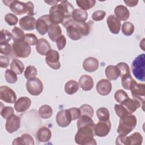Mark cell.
<instances>
[{"instance_id": "6da1fadb", "label": "cell", "mask_w": 145, "mask_h": 145, "mask_svg": "<svg viewBox=\"0 0 145 145\" xmlns=\"http://www.w3.org/2000/svg\"><path fill=\"white\" fill-rule=\"evenodd\" d=\"M94 125H87L78 128V131L75 135V142L81 145H94L96 142L93 138Z\"/></svg>"}, {"instance_id": "7a4b0ae2", "label": "cell", "mask_w": 145, "mask_h": 145, "mask_svg": "<svg viewBox=\"0 0 145 145\" xmlns=\"http://www.w3.org/2000/svg\"><path fill=\"white\" fill-rule=\"evenodd\" d=\"M118 126L117 130L119 135H127L137 125V118L131 114H126L120 117Z\"/></svg>"}, {"instance_id": "3957f363", "label": "cell", "mask_w": 145, "mask_h": 145, "mask_svg": "<svg viewBox=\"0 0 145 145\" xmlns=\"http://www.w3.org/2000/svg\"><path fill=\"white\" fill-rule=\"evenodd\" d=\"M131 70L134 76L139 80H145V55L141 54L137 56L131 64Z\"/></svg>"}, {"instance_id": "277c9868", "label": "cell", "mask_w": 145, "mask_h": 145, "mask_svg": "<svg viewBox=\"0 0 145 145\" xmlns=\"http://www.w3.org/2000/svg\"><path fill=\"white\" fill-rule=\"evenodd\" d=\"M12 46V54L16 57L25 58L31 54V46L24 40L14 41Z\"/></svg>"}, {"instance_id": "5b68a950", "label": "cell", "mask_w": 145, "mask_h": 145, "mask_svg": "<svg viewBox=\"0 0 145 145\" xmlns=\"http://www.w3.org/2000/svg\"><path fill=\"white\" fill-rule=\"evenodd\" d=\"M49 19L52 23L53 24H58L61 23L65 17L66 16L65 12L60 4H57L55 6H52L49 10Z\"/></svg>"}, {"instance_id": "8992f818", "label": "cell", "mask_w": 145, "mask_h": 145, "mask_svg": "<svg viewBox=\"0 0 145 145\" xmlns=\"http://www.w3.org/2000/svg\"><path fill=\"white\" fill-rule=\"evenodd\" d=\"M130 90L133 99L139 101L143 109V105L144 104V96H145V84L143 83H138L135 80L133 81Z\"/></svg>"}, {"instance_id": "52a82bcc", "label": "cell", "mask_w": 145, "mask_h": 145, "mask_svg": "<svg viewBox=\"0 0 145 145\" xmlns=\"http://www.w3.org/2000/svg\"><path fill=\"white\" fill-rule=\"evenodd\" d=\"M26 89L31 95L38 96L43 91V84L40 79L35 77L27 80Z\"/></svg>"}, {"instance_id": "ba28073f", "label": "cell", "mask_w": 145, "mask_h": 145, "mask_svg": "<svg viewBox=\"0 0 145 145\" xmlns=\"http://www.w3.org/2000/svg\"><path fill=\"white\" fill-rule=\"evenodd\" d=\"M2 2L6 6L9 7L10 10L18 15L25 14L27 12L26 3L19 1H2Z\"/></svg>"}, {"instance_id": "9c48e42d", "label": "cell", "mask_w": 145, "mask_h": 145, "mask_svg": "<svg viewBox=\"0 0 145 145\" xmlns=\"http://www.w3.org/2000/svg\"><path fill=\"white\" fill-rule=\"evenodd\" d=\"M111 129V123L110 120L99 121L94 125L93 132L96 136L104 137L106 136Z\"/></svg>"}, {"instance_id": "30bf717a", "label": "cell", "mask_w": 145, "mask_h": 145, "mask_svg": "<svg viewBox=\"0 0 145 145\" xmlns=\"http://www.w3.org/2000/svg\"><path fill=\"white\" fill-rule=\"evenodd\" d=\"M59 59V55L57 50L51 49L46 55L45 62L52 69L58 70L61 67V63Z\"/></svg>"}, {"instance_id": "8fae6325", "label": "cell", "mask_w": 145, "mask_h": 145, "mask_svg": "<svg viewBox=\"0 0 145 145\" xmlns=\"http://www.w3.org/2000/svg\"><path fill=\"white\" fill-rule=\"evenodd\" d=\"M16 95L15 92L7 86H2L0 87V99L1 100L12 104L16 102Z\"/></svg>"}, {"instance_id": "7c38bea8", "label": "cell", "mask_w": 145, "mask_h": 145, "mask_svg": "<svg viewBox=\"0 0 145 145\" xmlns=\"http://www.w3.org/2000/svg\"><path fill=\"white\" fill-rule=\"evenodd\" d=\"M50 24H52V23L50 20L49 15H44L37 19L35 28L39 34L44 35L48 32L49 27Z\"/></svg>"}, {"instance_id": "4fadbf2b", "label": "cell", "mask_w": 145, "mask_h": 145, "mask_svg": "<svg viewBox=\"0 0 145 145\" xmlns=\"http://www.w3.org/2000/svg\"><path fill=\"white\" fill-rule=\"evenodd\" d=\"M72 121L71 116L69 109L59 110L56 115V122L61 127L68 126Z\"/></svg>"}, {"instance_id": "5bb4252c", "label": "cell", "mask_w": 145, "mask_h": 145, "mask_svg": "<svg viewBox=\"0 0 145 145\" xmlns=\"http://www.w3.org/2000/svg\"><path fill=\"white\" fill-rule=\"evenodd\" d=\"M20 127V117L16 114H13L8 118L7 119L5 128L9 133H13L16 131Z\"/></svg>"}, {"instance_id": "9a60e30c", "label": "cell", "mask_w": 145, "mask_h": 145, "mask_svg": "<svg viewBox=\"0 0 145 145\" xmlns=\"http://www.w3.org/2000/svg\"><path fill=\"white\" fill-rule=\"evenodd\" d=\"M96 88L99 94L101 96H106L110 93L112 86L110 80L106 79H102L97 82Z\"/></svg>"}, {"instance_id": "2e32d148", "label": "cell", "mask_w": 145, "mask_h": 145, "mask_svg": "<svg viewBox=\"0 0 145 145\" xmlns=\"http://www.w3.org/2000/svg\"><path fill=\"white\" fill-rule=\"evenodd\" d=\"M36 20L33 16L27 15L19 20L20 27L25 31H32L35 28Z\"/></svg>"}, {"instance_id": "e0dca14e", "label": "cell", "mask_w": 145, "mask_h": 145, "mask_svg": "<svg viewBox=\"0 0 145 145\" xmlns=\"http://www.w3.org/2000/svg\"><path fill=\"white\" fill-rule=\"evenodd\" d=\"M31 105V99L26 96L19 98L14 104V109L17 112L21 113L27 110Z\"/></svg>"}, {"instance_id": "ac0fdd59", "label": "cell", "mask_w": 145, "mask_h": 145, "mask_svg": "<svg viewBox=\"0 0 145 145\" xmlns=\"http://www.w3.org/2000/svg\"><path fill=\"white\" fill-rule=\"evenodd\" d=\"M82 66L83 69L87 72H94L98 69L99 67V62L97 58L89 57L84 60Z\"/></svg>"}, {"instance_id": "d6986e66", "label": "cell", "mask_w": 145, "mask_h": 145, "mask_svg": "<svg viewBox=\"0 0 145 145\" xmlns=\"http://www.w3.org/2000/svg\"><path fill=\"white\" fill-rule=\"evenodd\" d=\"M108 27L110 31L113 34H118L121 28V22L114 15L108 16L106 19Z\"/></svg>"}, {"instance_id": "ffe728a7", "label": "cell", "mask_w": 145, "mask_h": 145, "mask_svg": "<svg viewBox=\"0 0 145 145\" xmlns=\"http://www.w3.org/2000/svg\"><path fill=\"white\" fill-rule=\"evenodd\" d=\"M120 104L123 106L129 114H132L133 113L135 112L142 105L141 103L137 100L130 99L129 97Z\"/></svg>"}, {"instance_id": "44dd1931", "label": "cell", "mask_w": 145, "mask_h": 145, "mask_svg": "<svg viewBox=\"0 0 145 145\" xmlns=\"http://www.w3.org/2000/svg\"><path fill=\"white\" fill-rule=\"evenodd\" d=\"M79 85L83 91H90L93 87V80L92 78L88 75H83L79 78Z\"/></svg>"}, {"instance_id": "7402d4cb", "label": "cell", "mask_w": 145, "mask_h": 145, "mask_svg": "<svg viewBox=\"0 0 145 145\" xmlns=\"http://www.w3.org/2000/svg\"><path fill=\"white\" fill-rule=\"evenodd\" d=\"M36 49L37 53L41 56H46L48 52L51 50V46L46 39L41 38L38 40L36 44Z\"/></svg>"}, {"instance_id": "603a6c76", "label": "cell", "mask_w": 145, "mask_h": 145, "mask_svg": "<svg viewBox=\"0 0 145 145\" xmlns=\"http://www.w3.org/2000/svg\"><path fill=\"white\" fill-rule=\"evenodd\" d=\"M115 16L120 21H125L130 16V12L127 8L123 5H118L114 10Z\"/></svg>"}, {"instance_id": "cb8c5ba5", "label": "cell", "mask_w": 145, "mask_h": 145, "mask_svg": "<svg viewBox=\"0 0 145 145\" xmlns=\"http://www.w3.org/2000/svg\"><path fill=\"white\" fill-rule=\"evenodd\" d=\"M36 137L39 142H46L51 139L52 132L49 128L43 126L38 130Z\"/></svg>"}, {"instance_id": "d4e9b609", "label": "cell", "mask_w": 145, "mask_h": 145, "mask_svg": "<svg viewBox=\"0 0 145 145\" xmlns=\"http://www.w3.org/2000/svg\"><path fill=\"white\" fill-rule=\"evenodd\" d=\"M93 25V22L92 21H89L88 22H79L75 23L74 25L79 31L82 36H87Z\"/></svg>"}, {"instance_id": "484cf974", "label": "cell", "mask_w": 145, "mask_h": 145, "mask_svg": "<svg viewBox=\"0 0 145 145\" xmlns=\"http://www.w3.org/2000/svg\"><path fill=\"white\" fill-rule=\"evenodd\" d=\"M48 33L49 39L52 41H56V40L62 35V29L59 25L52 24L49 27Z\"/></svg>"}, {"instance_id": "4316f807", "label": "cell", "mask_w": 145, "mask_h": 145, "mask_svg": "<svg viewBox=\"0 0 145 145\" xmlns=\"http://www.w3.org/2000/svg\"><path fill=\"white\" fill-rule=\"evenodd\" d=\"M12 144L14 145H19V144H29L33 145L35 144L34 139L33 137L29 134H23L20 137L15 138L12 143Z\"/></svg>"}, {"instance_id": "83f0119b", "label": "cell", "mask_w": 145, "mask_h": 145, "mask_svg": "<svg viewBox=\"0 0 145 145\" xmlns=\"http://www.w3.org/2000/svg\"><path fill=\"white\" fill-rule=\"evenodd\" d=\"M105 73L109 80H116L119 76H120V71L116 66H108L105 70Z\"/></svg>"}, {"instance_id": "f1b7e54d", "label": "cell", "mask_w": 145, "mask_h": 145, "mask_svg": "<svg viewBox=\"0 0 145 145\" xmlns=\"http://www.w3.org/2000/svg\"><path fill=\"white\" fill-rule=\"evenodd\" d=\"M143 137L142 135L135 132L129 137H126L125 145H139L142 143Z\"/></svg>"}, {"instance_id": "f546056e", "label": "cell", "mask_w": 145, "mask_h": 145, "mask_svg": "<svg viewBox=\"0 0 145 145\" xmlns=\"http://www.w3.org/2000/svg\"><path fill=\"white\" fill-rule=\"evenodd\" d=\"M71 16L76 23L85 22L88 18V13L86 11L80 8H76L74 9Z\"/></svg>"}, {"instance_id": "4dcf8cb0", "label": "cell", "mask_w": 145, "mask_h": 145, "mask_svg": "<svg viewBox=\"0 0 145 145\" xmlns=\"http://www.w3.org/2000/svg\"><path fill=\"white\" fill-rule=\"evenodd\" d=\"M79 85L75 80H70L65 85V91L68 95H73L79 89Z\"/></svg>"}, {"instance_id": "1f68e13d", "label": "cell", "mask_w": 145, "mask_h": 145, "mask_svg": "<svg viewBox=\"0 0 145 145\" xmlns=\"http://www.w3.org/2000/svg\"><path fill=\"white\" fill-rule=\"evenodd\" d=\"M10 69L17 75L22 74L24 70V65L18 59H13L10 63Z\"/></svg>"}, {"instance_id": "d6a6232c", "label": "cell", "mask_w": 145, "mask_h": 145, "mask_svg": "<svg viewBox=\"0 0 145 145\" xmlns=\"http://www.w3.org/2000/svg\"><path fill=\"white\" fill-rule=\"evenodd\" d=\"M39 115L42 119H48L53 114V109L48 105H43L39 109Z\"/></svg>"}, {"instance_id": "836d02e7", "label": "cell", "mask_w": 145, "mask_h": 145, "mask_svg": "<svg viewBox=\"0 0 145 145\" xmlns=\"http://www.w3.org/2000/svg\"><path fill=\"white\" fill-rule=\"evenodd\" d=\"M67 35L72 40H78L82 37L79 31L75 25H71L66 28Z\"/></svg>"}, {"instance_id": "e575fe53", "label": "cell", "mask_w": 145, "mask_h": 145, "mask_svg": "<svg viewBox=\"0 0 145 145\" xmlns=\"http://www.w3.org/2000/svg\"><path fill=\"white\" fill-rule=\"evenodd\" d=\"M76 3L80 9L86 11L93 7L96 1L94 0H76Z\"/></svg>"}, {"instance_id": "d590c367", "label": "cell", "mask_w": 145, "mask_h": 145, "mask_svg": "<svg viewBox=\"0 0 145 145\" xmlns=\"http://www.w3.org/2000/svg\"><path fill=\"white\" fill-rule=\"evenodd\" d=\"M11 35L12 39L14 41L24 40L25 36L24 31L18 27H14V28L12 29Z\"/></svg>"}, {"instance_id": "8d00e7d4", "label": "cell", "mask_w": 145, "mask_h": 145, "mask_svg": "<svg viewBox=\"0 0 145 145\" xmlns=\"http://www.w3.org/2000/svg\"><path fill=\"white\" fill-rule=\"evenodd\" d=\"M96 115L99 121H108L109 120V112L107 108L101 107L96 110Z\"/></svg>"}, {"instance_id": "74e56055", "label": "cell", "mask_w": 145, "mask_h": 145, "mask_svg": "<svg viewBox=\"0 0 145 145\" xmlns=\"http://www.w3.org/2000/svg\"><path fill=\"white\" fill-rule=\"evenodd\" d=\"M134 31V25L130 22H125L122 26V33L127 36L131 35Z\"/></svg>"}, {"instance_id": "f35d334b", "label": "cell", "mask_w": 145, "mask_h": 145, "mask_svg": "<svg viewBox=\"0 0 145 145\" xmlns=\"http://www.w3.org/2000/svg\"><path fill=\"white\" fill-rule=\"evenodd\" d=\"M5 78L6 82L10 84L15 83L18 80L17 74L11 69H7L6 70Z\"/></svg>"}, {"instance_id": "ab89813d", "label": "cell", "mask_w": 145, "mask_h": 145, "mask_svg": "<svg viewBox=\"0 0 145 145\" xmlns=\"http://www.w3.org/2000/svg\"><path fill=\"white\" fill-rule=\"evenodd\" d=\"M80 111V116H87L92 118L93 116L94 110L93 108L88 104H83L79 107Z\"/></svg>"}, {"instance_id": "60d3db41", "label": "cell", "mask_w": 145, "mask_h": 145, "mask_svg": "<svg viewBox=\"0 0 145 145\" xmlns=\"http://www.w3.org/2000/svg\"><path fill=\"white\" fill-rule=\"evenodd\" d=\"M134 79L130 74H127L121 78V84L123 88L127 90H130V87Z\"/></svg>"}, {"instance_id": "b9f144b4", "label": "cell", "mask_w": 145, "mask_h": 145, "mask_svg": "<svg viewBox=\"0 0 145 145\" xmlns=\"http://www.w3.org/2000/svg\"><path fill=\"white\" fill-rule=\"evenodd\" d=\"M116 66L120 71L121 78L127 74H130V67L129 65L125 62H120Z\"/></svg>"}, {"instance_id": "7bdbcfd3", "label": "cell", "mask_w": 145, "mask_h": 145, "mask_svg": "<svg viewBox=\"0 0 145 145\" xmlns=\"http://www.w3.org/2000/svg\"><path fill=\"white\" fill-rule=\"evenodd\" d=\"M37 69L34 66L29 65L27 66L24 71V75L27 79H29L33 78H35L37 75Z\"/></svg>"}, {"instance_id": "ee69618b", "label": "cell", "mask_w": 145, "mask_h": 145, "mask_svg": "<svg viewBox=\"0 0 145 145\" xmlns=\"http://www.w3.org/2000/svg\"><path fill=\"white\" fill-rule=\"evenodd\" d=\"M12 38L11 33L6 29H2L0 32V44L8 43Z\"/></svg>"}, {"instance_id": "f6af8a7d", "label": "cell", "mask_w": 145, "mask_h": 145, "mask_svg": "<svg viewBox=\"0 0 145 145\" xmlns=\"http://www.w3.org/2000/svg\"><path fill=\"white\" fill-rule=\"evenodd\" d=\"M127 98H129L127 93L122 89H118L114 93V99L119 103H121Z\"/></svg>"}, {"instance_id": "bcb514c9", "label": "cell", "mask_w": 145, "mask_h": 145, "mask_svg": "<svg viewBox=\"0 0 145 145\" xmlns=\"http://www.w3.org/2000/svg\"><path fill=\"white\" fill-rule=\"evenodd\" d=\"M0 52L5 56H10L12 54V46L8 43L0 44Z\"/></svg>"}, {"instance_id": "7dc6e473", "label": "cell", "mask_w": 145, "mask_h": 145, "mask_svg": "<svg viewBox=\"0 0 145 145\" xmlns=\"http://www.w3.org/2000/svg\"><path fill=\"white\" fill-rule=\"evenodd\" d=\"M14 113V110L13 108L11 106H2L1 108V115L4 119L8 118L11 116Z\"/></svg>"}, {"instance_id": "c3c4849f", "label": "cell", "mask_w": 145, "mask_h": 145, "mask_svg": "<svg viewBox=\"0 0 145 145\" xmlns=\"http://www.w3.org/2000/svg\"><path fill=\"white\" fill-rule=\"evenodd\" d=\"M5 20L10 25H15L18 22L17 16L14 14L8 13L5 16Z\"/></svg>"}, {"instance_id": "681fc988", "label": "cell", "mask_w": 145, "mask_h": 145, "mask_svg": "<svg viewBox=\"0 0 145 145\" xmlns=\"http://www.w3.org/2000/svg\"><path fill=\"white\" fill-rule=\"evenodd\" d=\"M24 40L29 45H35L38 41L37 37L33 33H27L25 35Z\"/></svg>"}, {"instance_id": "f907efd6", "label": "cell", "mask_w": 145, "mask_h": 145, "mask_svg": "<svg viewBox=\"0 0 145 145\" xmlns=\"http://www.w3.org/2000/svg\"><path fill=\"white\" fill-rule=\"evenodd\" d=\"M114 109L116 114L119 117H121L122 116H124L126 114H130L121 104H116L114 105Z\"/></svg>"}, {"instance_id": "816d5d0a", "label": "cell", "mask_w": 145, "mask_h": 145, "mask_svg": "<svg viewBox=\"0 0 145 145\" xmlns=\"http://www.w3.org/2000/svg\"><path fill=\"white\" fill-rule=\"evenodd\" d=\"M106 16V12L103 10H97L94 11L92 14V19L94 21L102 20Z\"/></svg>"}, {"instance_id": "f5cc1de1", "label": "cell", "mask_w": 145, "mask_h": 145, "mask_svg": "<svg viewBox=\"0 0 145 145\" xmlns=\"http://www.w3.org/2000/svg\"><path fill=\"white\" fill-rule=\"evenodd\" d=\"M75 22L74 20V19L72 18V16H66L65 17L64 19L61 23V24L66 28L67 27L71 26V25H74Z\"/></svg>"}, {"instance_id": "db71d44e", "label": "cell", "mask_w": 145, "mask_h": 145, "mask_svg": "<svg viewBox=\"0 0 145 145\" xmlns=\"http://www.w3.org/2000/svg\"><path fill=\"white\" fill-rule=\"evenodd\" d=\"M56 44L57 46V48L59 50H62L65 48L66 45V39L64 35H61L57 40Z\"/></svg>"}, {"instance_id": "11a10c76", "label": "cell", "mask_w": 145, "mask_h": 145, "mask_svg": "<svg viewBox=\"0 0 145 145\" xmlns=\"http://www.w3.org/2000/svg\"><path fill=\"white\" fill-rule=\"evenodd\" d=\"M69 112H70L71 118H72V121L75 120L76 119H78L79 117L80 116V111L79 108H71L68 109Z\"/></svg>"}, {"instance_id": "9f6ffc18", "label": "cell", "mask_w": 145, "mask_h": 145, "mask_svg": "<svg viewBox=\"0 0 145 145\" xmlns=\"http://www.w3.org/2000/svg\"><path fill=\"white\" fill-rule=\"evenodd\" d=\"M26 3L27 6V12L26 14H28V15L33 16L35 15L34 12V5L33 3L31 1H28Z\"/></svg>"}, {"instance_id": "6f0895ef", "label": "cell", "mask_w": 145, "mask_h": 145, "mask_svg": "<svg viewBox=\"0 0 145 145\" xmlns=\"http://www.w3.org/2000/svg\"><path fill=\"white\" fill-rule=\"evenodd\" d=\"M10 63V59L8 57L3 56H0V66L2 68H7Z\"/></svg>"}, {"instance_id": "680465c9", "label": "cell", "mask_w": 145, "mask_h": 145, "mask_svg": "<svg viewBox=\"0 0 145 145\" xmlns=\"http://www.w3.org/2000/svg\"><path fill=\"white\" fill-rule=\"evenodd\" d=\"M138 1H124L125 3L129 7H133L136 6L138 3Z\"/></svg>"}, {"instance_id": "91938a15", "label": "cell", "mask_w": 145, "mask_h": 145, "mask_svg": "<svg viewBox=\"0 0 145 145\" xmlns=\"http://www.w3.org/2000/svg\"><path fill=\"white\" fill-rule=\"evenodd\" d=\"M60 1H45L44 2L48 3L49 5H53L55 6L56 5L58 4V3H59Z\"/></svg>"}, {"instance_id": "94428289", "label": "cell", "mask_w": 145, "mask_h": 145, "mask_svg": "<svg viewBox=\"0 0 145 145\" xmlns=\"http://www.w3.org/2000/svg\"><path fill=\"white\" fill-rule=\"evenodd\" d=\"M144 39H143L142 40V41L140 42V47L142 49V50H143V51H144L145 50H144Z\"/></svg>"}]
</instances>
